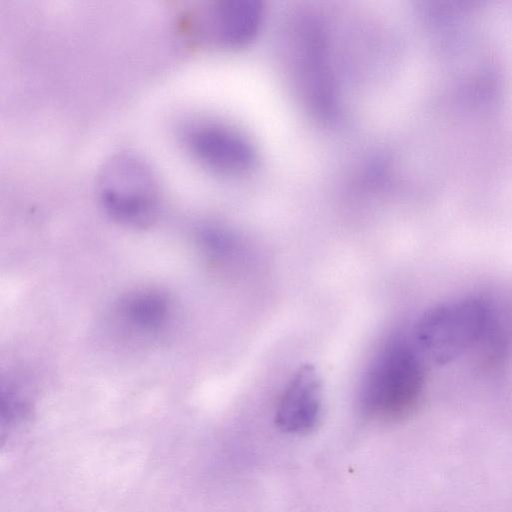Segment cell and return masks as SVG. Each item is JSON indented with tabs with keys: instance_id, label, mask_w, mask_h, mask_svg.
I'll return each mask as SVG.
<instances>
[{
	"instance_id": "obj_1",
	"label": "cell",
	"mask_w": 512,
	"mask_h": 512,
	"mask_svg": "<svg viewBox=\"0 0 512 512\" xmlns=\"http://www.w3.org/2000/svg\"><path fill=\"white\" fill-rule=\"evenodd\" d=\"M423 357L413 342L388 341L375 355L362 380V413L378 422H398L417 408L424 389Z\"/></svg>"
},
{
	"instance_id": "obj_2",
	"label": "cell",
	"mask_w": 512,
	"mask_h": 512,
	"mask_svg": "<svg viewBox=\"0 0 512 512\" xmlns=\"http://www.w3.org/2000/svg\"><path fill=\"white\" fill-rule=\"evenodd\" d=\"M490 309L478 297H462L425 311L413 331V343L423 358L444 365L472 349L485 335Z\"/></svg>"
},
{
	"instance_id": "obj_3",
	"label": "cell",
	"mask_w": 512,
	"mask_h": 512,
	"mask_svg": "<svg viewBox=\"0 0 512 512\" xmlns=\"http://www.w3.org/2000/svg\"><path fill=\"white\" fill-rule=\"evenodd\" d=\"M286 54L292 81L304 102L319 116L334 117L338 97L321 23L311 17L296 23L288 37Z\"/></svg>"
},
{
	"instance_id": "obj_4",
	"label": "cell",
	"mask_w": 512,
	"mask_h": 512,
	"mask_svg": "<svg viewBox=\"0 0 512 512\" xmlns=\"http://www.w3.org/2000/svg\"><path fill=\"white\" fill-rule=\"evenodd\" d=\"M97 188L106 210L122 222L143 225L156 213L157 179L149 165L135 155L111 156L100 169Z\"/></svg>"
},
{
	"instance_id": "obj_5",
	"label": "cell",
	"mask_w": 512,
	"mask_h": 512,
	"mask_svg": "<svg viewBox=\"0 0 512 512\" xmlns=\"http://www.w3.org/2000/svg\"><path fill=\"white\" fill-rule=\"evenodd\" d=\"M184 142L204 165L222 173H241L256 162V149L238 129L212 120H200L184 127Z\"/></svg>"
},
{
	"instance_id": "obj_6",
	"label": "cell",
	"mask_w": 512,
	"mask_h": 512,
	"mask_svg": "<svg viewBox=\"0 0 512 512\" xmlns=\"http://www.w3.org/2000/svg\"><path fill=\"white\" fill-rule=\"evenodd\" d=\"M322 415V382L314 366L299 367L285 386L276 406L279 430L301 435L312 431Z\"/></svg>"
},
{
	"instance_id": "obj_7",
	"label": "cell",
	"mask_w": 512,
	"mask_h": 512,
	"mask_svg": "<svg viewBox=\"0 0 512 512\" xmlns=\"http://www.w3.org/2000/svg\"><path fill=\"white\" fill-rule=\"evenodd\" d=\"M262 18L259 0H219L201 13L199 33L219 45L239 46L255 36Z\"/></svg>"
},
{
	"instance_id": "obj_8",
	"label": "cell",
	"mask_w": 512,
	"mask_h": 512,
	"mask_svg": "<svg viewBox=\"0 0 512 512\" xmlns=\"http://www.w3.org/2000/svg\"><path fill=\"white\" fill-rule=\"evenodd\" d=\"M126 308L129 317L144 326L158 324L166 314L165 300L153 293L134 296L128 301Z\"/></svg>"
}]
</instances>
